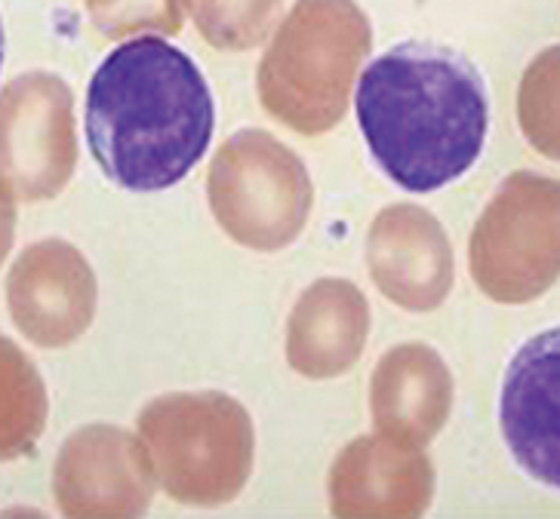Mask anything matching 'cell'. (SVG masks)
Listing matches in <instances>:
<instances>
[{
	"instance_id": "6da1fadb",
	"label": "cell",
	"mask_w": 560,
	"mask_h": 519,
	"mask_svg": "<svg viewBox=\"0 0 560 519\" xmlns=\"http://www.w3.org/2000/svg\"><path fill=\"white\" fill-rule=\"evenodd\" d=\"M213 132L215 98L203 71L158 34L117 44L86 83L90 157L130 194H158L188 179Z\"/></svg>"
},
{
	"instance_id": "7a4b0ae2",
	"label": "cell",
	"mask_w": 560,
	"mask_h": 519,
	"mask_svg": "<svg viewBox=\"0 0 560 519\" xmlns=\"http://www.w3.org/2000/svg\"><path fill=\"white\" fill-rule=\"evenodd\" d=\"M354 114L373 163L407 194H434L480 161L490 90L453 47L407 40L363 68Z\"/></svg>"
},
{
	"instance_id": "3957f363",
	"label": "cell",
	"mask_w": 560,
	"mask_h": 519,
	"mask_svg": "<svg viewBox=\"0 0 560 519\" xmlns=\"http://www.w3.org/2000/svg\"><path fill=\"white\" fill-rule=\"evenodd\" d=\"M509 210L495 207L475 237L480 286L505 302H527L560 274V185L536 181Z\"/></svg>"
},
{
	"instance_id": "277c9868",
	"label": "cell",
	"mask_w": 560,
	"mask_h": 519,
	"mask_svg": "<svg viewBox=\"0 0 560 519\" xmlns=\"http://www.w3.org/2000/svg\"><path fill=\"white\" fill-rule=\"evenodd\" d=\"M499 427L514 464L560 492V326L527 339L499 390Z\"/></svg>"
},
{
	"instance_id": "5b68a950",
	"label": "cell",
	"mask_w": 560,
	"mask_h": 519,
	"mask_svg": "<svg viewBox=\"0 0 560 519\" xmlns=\"http://www.w3.org/2000/svg\"><path fill=\"white\" fill-rule=\"evenodd\" d=\"M524 86L536 90V93H545V96L560 98V47L555 52H548L545 59H539V66L529 68V78ZM548 127H551V135H545L539 145H542L545 154L560 157V117L558 123H548Z\"/></svg>"
},
{
	"instance_id": "8992f818",
	"label": "cell",
	"mask_w": 560,
	"mask_h": 519,
	"mask_svg": "<svg viewBox=\"0 0 560 519\" xmlns=\"http://www.w3.org/2000/svg\"><path fill=\"white\" fill-rule=\"evenodd\" d=\"M3 56H7V34H3V22H0V71H3Z\"/></svg>"
}]
</instances>
